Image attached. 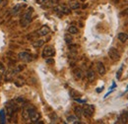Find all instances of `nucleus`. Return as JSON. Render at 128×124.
<instances>
[{"label": "nucleus", "instance_id": "obj_22", "mask_svg": "<svg viewBox=\"0 0 128 124\" xmlns=\"http://www.w3.org/2000/svg\"><path fill=\"white\" fill-rule=\"evenodd\" d=\"M74 112H75V114H76L78 117H80L81 115L83 114V108H80V106H77V108H74Z\"/></svg>", "mask_w": 128, "mask_h": 124}, {"label": "nucleus", "instance_id": "obj_16", "mask_svg": "<svg viewBox=\"0 0 128 124\" xmlns=\"http://www.w3.org/2000/svg\"><path fill=\"white\" fill-rule=\"evenodd\" d=\"M60 8H61V13H62V14L68 15V14H70V12H71V9H70L69 7H67L66 5H60Z\"/></svg>", "mask_w": 128, "mask_h": 124}, {"label": "nucleus", "instance_id": "obj_28", "mask_svg": "<svg viewBox=\"0 0 128 124\" xmlns=\"http://www.w3.org/2000/svg\"><path fill=\"white\" fill-rule=\"evenodd\" d=\"M46 62H48V63H49V64H50V63H53V59H48V60H46Z\"/></svg>", "mask_w": 128, "mask_h": 124}, {"label": "nucleus", "instance_id": "obj_3", "mask_svg": "<svg viewBox=\"0 0 128 124\" xmlns=\"http://www.w3.org/2000/svg\"><path fill=\"white\" fill-rule=\"evenodd\" d=\"M95 112V108L91 104H86L84 108H83V114L86 116V117H92L93 114Z\"/></svg>", "mask_w": 128, "mask_h": 124}, {"label": "nucleus", "instance_id": "obj_30", "mask_svg": "<svg viewBox=\"0 0 128 124\" xmlns=\"http://www.w3.org/2000/svg\"><path fill=\"white\" fill-rule=\"evenodd\" d=\"M96 92H98V93H100V92H102V89H100H100H96Z\"/></svg>", "mask_w": 128, "mask_h": 124}, {"label": "nucleus", "instance_id": "obj_8", "mask_svg": "<svg viewBox=\"0 0 128 124\" xmlns=\"http://www.w3.org/2000/svg\"><path fill=\"white\" fill-rule=\"evenodd\" d=\"M49 32H50V29L48 28V26H42L38 31L36 32V34L38 36H44L49 34Z\"/></svg>", "mask_w": 128, "mask_h": 124}, {"label": "nucleus", "instance_id": "obj_25", "mask_svg": "<svg viewBox=\"0 0 128 124\" xmlns=\"http://www.w3.org/2000/svg\"><path fill=\"white\" fill-rule=\"evenodd\" d=\"M122 70H123V65H121V67L119 68V70H118L117 73H116V78H117V79H120V77H121V73H122Z\"/></svg>", "mask_w": 128, "mask_h": 124}, {"label": "nucleus", "instance_id": "obj_26", "mask_svg": "<svg viewBox=\"0 0 128 124\" xmlns=\"http://www.w3.org/2000/svg\"><path fill=\"white\" fill-rule=\"evenodd\" d=\"M48 0H36V2H38V4H44V3H46Z\"/></svg>", "mask_w": 128, "mask_h": 124}, {"label": "nucleus", "instance_id": "obj_18", "mask_svg": "<svg viewBox=\"0 0 128 124\" xmlns=\"http://www.w3.org/2000/svg\"><path fill=\"white\" fill-rule=\"evenodd\" d=\"M15 102H16L17 106H24L26 104V100L23 98H15Z\"/></svg>", "mask_w": 128, "mask_h": 124}, {"label": "nucleus", "instance_id": "obj_23", "mask_svg": "<svg viewBox=\"0 0 128 124\" xmlns=\"http://www.w3.org/2000/svg\"><path fill=\"white\" fill-rule=\"evenodd\" d=\"M6 73V69H5V66L2 62H0V77L1 76H4Z\"/></svg>", "mask_w": 128, "mask_h": 124}, {"label": "nucleus", "instance_id": "obj_13", "mask_svg": "<svg viewBox=\"0 0 128 124\" xmlns=\"http://www.w3.org/2000/svg\"><path fill=\"white\" fill-rule=\"evenodd\" d=\"M117 38L121 42H125L128 40V34H126V32H119Z\"/></svg>", "mask_w": 128, "mask_h": 124}, {"label": "nucleus", "instance_id": "obj_5", "mask_svg": "<svg viewBox=\"0 0 128 124\" xmlns=\"http://www.w3.org/2000/svg\"><path fill=\"white\" fill-rule=\"evenodd\" d=\"M40 118V114L34 108H32L30 109V119L32 123H36V121H38Z\"/></svg>", "mask_w": 128, "mask_h": 124}, {"label": "nucleus", "instance_id": "obj_15", "mask_svg": "<svg viewBox=\"0 0 128 124\" xmlns=\"http://www.w3.org/2000/svg\"><path fill=\"white\" fill-rule=\"evenodd\" d=\"M67 121L68 122H71V123H79V117L76 115H71V116H68L67 118Z\"/></svg>", "mask_w": 128, "mask_h": 124}, {"label": "nucleus", "instance_id": "obj_12", "mask_svg": "<svg viewBox=\"0 0 128 124\" xmlns=\"http://www.w3.org/2000/svg\"><path fill=\"white\" fill-rule=\"evenodd\" d=\"M22 116L24 118V120H28L30 119V109L28 108V106L26 108H24L23 111H22Z\"/></svg>", "mask_w": 128, "mask_h": 124}, {"label": "nucleus", "instance_id": "obj_11", "mask_svg": "<svg viewBox=\"0 0 128 124\" xmlns=\"http://www.w3.org/2000/svg\"><path fill=\"white\" fill-rule=\"evenodd\" d=\"M87 78L89 80V82H93L95 79H96V73L93 69H89L87 71Z\"/></svg>", "mask_w": 128, "mask_h": 124}, {"label": "nucleus", "instance_id": "obj_32", "mask_svg": "<svg viewBox=\"0 0 128 124\" xmlns=\"http://www.w3.org/2000/svg\"><path fill=\"white\" fill-rule=\"evenodd\" d=\"M1 1H2V0H0V3H1Z\"/></svg>", "mask_w": 128, "mask_h": 124}, {"label": "nucleus", "instance_id": "obj_10", "mask_svg": "<svg viewBox=\"0 0 128 124\" xmlns=\"http://www.w3.org/2000/svg\"><path fill=\"white\" fill-rule=\"evenodd\" d=\"M68 5H69V8L72 9V10H76V9L80 8V3H79L78 1H76V0H71V1H69Z\"/></svg>", "mask_w": 128, "mask_h": 124}, {"label": "nucleus", "instance_id": "obj_24", "mask_svg": "<svg viewBox=\"0 0 128 124\" xmlns=\"http://www.w3.org/2000/svg\"><path fill=\"white\" fill-rule=\"evenodd\" d=\"M64 38H65V42H67V44H71L72 42V40H73V38H72V36H70V34H65V36H64Z\"/></svg>", "mask_w": 128, "mask_h": 124}, {"label": "nucleus", "instance_id": "obj_21", "mask_svg": "<svg viewBox=\"0 0 128 124\" xmlns=\"http://www.w3.org/2000/svg\"><path fill=\"white\" fill-rule=\"evenodd\" d=\"M68 32H69V34H78V29H77V27H75V26H70V27L68 28Z\"/></svg>", "mask_w": 128, "mask_h": 124}, {"label": "nucleus", "instance_id": "obj_20", "mask_svg": "<svg viewBox=\"0 0 128 124\" xmlns=\"http://www.w3.org/2000/svg\"><path fill=\"white\" fill-rule=\"evenodd\" d=\"M21 4H17V5H15L13 8H12V10H11V13L13 14V15H15V14H17L20 10H21Z\"/></svg>", "mask_w": 128, "mask_h": 124}, {"label": "nucleus", "instance_id": "obj_1", "mask_svg": "<svg viewBox=\"0 0 128 124\" xmlns=\"http://www.w3.org/2000/svg\"><path fill=\"white\" fill-rule=\"evenodd\" d=\"M32 8H30V10L29 11H27L23 17H22V19H21V25H22V27H27L30 23H31V21H32Z\"/></svg>", "mask_w": 128, "mask_h": 124}, {"label": "nucleus", "instance_id": "obj_27", "mask_svg": "<svg viewBox=\"0 0 128 124\" xmlns=\"http://www.w3.org/2000/svg\"><path fill=\"white\" fill-rule=\"evenodd\" d=\"M58 1H59V0H49V2H50L51 4H56Z\"/></svg>", "mask_w": 128, "mask_h": 124}, {"label": "nucleus", "instance_id": "obj_6", "mask_svg": "<svg viewBox=\"0 0 128 124\" xmlns=\"http://www.w3.org/2000/svg\"><path fill=\"white\" fill-rule=\"evenodd\" d=\"M18 57H19L21 60H23V61H25V62H30L32 60V56L30 53H28V52H20V53L18 54Z\"/></svg>", "mask_w": 128, "mask_h": 124}, {"label": "nucleus", "instance_id": "obj_31", "mask_svg": "<svg viewBox=\"0 0 128 124\" xmlns=\"http://www.w3.org/2000/svg\"><path fill=\"white\" fill-rule=\"evenodd\" d=\"M126 91H128V86H127V89H126Z\"/></svg>", "mask_w": 128, "mask_h": 124}, {"label": "nucleus", "instance_id": "obj_7", "mask_svg": "<svg viewBox=\"0 0 128 124\" xmlns=\"http://www.w3.org/2000/svg\"><path fill=\"white\" fill-rule=\"evenodd\" d=\"M16 110H17L16 106H15L13 102L7 104V106H6V112H7V114H8L9 116H12Z\"/></svg>", "mask_w": 128, "mask_h": 124}, {"label": "nucleus", "instance_id": "obj_4", "mask_svg": "<svg viewBox=\"0 0 128 124\" xmlns=\"http://www.w3.org/2000/svg\"><path fill=\"white\" fill-rule=\"evenodd\" d=\"M108 56H110V58L112 60H113V61H117L120 58V54H119L118 50L116 48H114V47H110V50H108Z\"/></svg>", "mask_w": 128, "mask_h": 124}, {"label": "nucleus", "instance_id": "obj_17", "mask_svg": "<svg viewBox=\"0 0 128 124\" xmlns=\"http://www.w3.org/2000/svg\"><path fill=\"white\" fill-rule=\"evenodd\" d=\"M6 111L4 109H1L0 110V122L1 123H5L6 122Z\"/></svg>", "mask_w": 128, "mask_h": 124}, {"label": "nucleus", "instance_id": "obj_9", "mask_svg": "<svg viewBox=\"0 0 128 124\" xmlns=\"http://www.w3.org/2000/svg\"><path fill=\"white\" fill-rule=\"evenodd\" d=\"M96 70H98V74L102 75V76H104L106 74V67L102 62H98L96 63Z\"/></svg>", "mask_w": 128, "mask_h": 124}, {"label": "nucleus", "instance_id": "obj_29", "mask_svg": "<svg viewBox=\"0 0 128 124\" xmlns=\"http://www.w3.org/2000/svg\"><path fill=\"white\" fill-rule=\"evenodd\" d=\"M123 14L124 15H127L128 16V8L126 9V10H124V12H123Z\"/></svg>", "mask_w": 128, "mask_h": 124}, {"label": "nucleus", "instance_id": "obj_14", "mask_svg": "<svg viewBox=\"0 0 128 124\" xmlns=\"http://www.w3.org/2000/svg\"><path fill=\"white\" fill-rule=\"evenodd\" d=\"M74 77L76 78L77 80H81L82 78H83V71L79 69V68H77V69H75L74 70Z\"/></svg>", "mask_w": 128, "mask_h": 124}, {"label": "nucleus", "instance_id": "obj_19", "mask_svg": "<svg viewBox=\"0 0 128 124\" xmlns=\"http://www.w3.org/2000/svg\"><path fill=\"white\" fill-rule=\"evenodd\" d=\"M44 44V40H36L34 42H32V46L38 48V47L42 46Z\"/></svg>", "mask_w": 128, "mask_h": 124}, {"label": "nucleus", "instance_id": "obj_2", "mask_svg": "<svg viewBox=\"0 0 128 124\" xmlns=\"http://www.w3.org/2000/svg\"><path fill=\"white\" fill-rule=\"evenodd\" d=\"M54 54H55V50H54V48L51 46H46L44 48V50H42V57L44 58L51 57Z\"/></svg>", "mask_w": 128, "mask_h": 124}]
</instances>
